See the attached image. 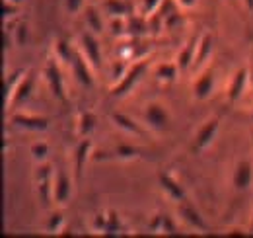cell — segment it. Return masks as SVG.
<instances>
[{
	"instance_id": "6da1fadb",
	"label": "cell",
	"mask_w": 253,
	"mask_h": 238,
	"mask_svg": "<svg viewBox=\"0 0 253 238\" xmlns=\"http://www.w3.org/2000/svg\"><path fill=\"white\" fill-rule=\"evenodd\" d=\"M43 76L47 80V86L51 90V94L64 102L66 100V84H64L63 72H61V62L57 60V57H51L47 59L45 66H43Z\"/></svg>"
},
{
	"instance_id": "7a4b0ae2",
	"label": "cell",
	"mask_w": 253,
	"mask_h": 238,
	"mask_svg": "<svg viewBox=\"0 0 253 238\" xmlns=\"http://www.w3.org/2000/svg\"><path fill=\"white\" fill-rule=\"evenodd\" d=\"M76 49L80 51V55L92 64V68L97 70L99 64H101V49H99V43L95 39V33L92 31H84L78 35V41H76Z\"/></svg>"
},
{
	"instance_id": "3957f363",
	"label": "cell",
	"mask_w": 253,
	"mask_h": 238,
	"mask_svg": "<svg viewBox=\"0 0 253 238\" xmlns=\"http://www.w3.org/2000/svg\"><path fill=\"white\" fill-rule=\"evenodd\" d=\"M146 70V62L144 60H138V62H134V64H130L128 68H126V72L111 86V94L113 96H125L130 92V88L140 80V76H142V72Z\"/></svg>"
},
{
	"instance_id": "277c9868",
	"label": "cell",
	"mask_w": 253,
	"mask_h": 238,
	"mask_svg": "<svg viewBox=\"0 0 253 238\" xmlns=\"http://www.w3.org/2000/svg\"><path fill=\"white\" fill-rule=\"evenodd\" d=\"M144 119H146L148 127L154 129V131H166V129L169 127V121H171L169 112H168L166 106L160 104V102H150V104L144 108Z\"/></svg>"
},
{
	"instance_id": "5b68a950",
	"label": "cell",
	"mask_w": 253,
	"mask_h": 238,
	"mask_svg": "<svg viewBox=\"0 0 253 238\" xmlns=\"http://www.w3.org/2000/svg\"><path fill=\"white\" fill-rule=\"evenodd\" d=\"M218 129H220V121L216 118H211L207 119L201 127H199V131L195 133V139H193V147L195 150H207L212 143H214V139H216V135H218Z\"/></svg>"
},
{
	"instance_id": "8992f818",
	"label": "cell",
	"mask_w": 253,
	"mask_h": 238,
	"mask_svg": "<svg viewBox=\"0 0 253 238\" xmlns=\"http://www.w3.org/2000/svg\"><path fill=\"white\" fill-rule=\"evenodd\" d=\"M70 70H72L74 78H76L82 86H94L95 70L92 68V64L80 55V51H78V49H76L74 57H72V60H70Z\"/></svg>"
},
{
	"instance_id": "52a82bcc",
	"label": "cell",
	"mask_w": 253,
	"mask_h": 238,
	"mask_svg": "<svg viewBox=\"0 0 253 238\" xmlns=\"http://www.w3.org/2000/svg\"><path fill=\"white\" fill-rule=\"evenodd\" d=\"M250 84H252L250 68H238V70L232 74L230 82H228V90H226L228 100H230V102H238V100L246 94V90H248Z\"/></svg>"
},
{
	"instance_id": "ba28073f",
	"label": "cell",
	"mask_w": 253,
	"mask_h": 238,
	"mask_svg": "<svg viewBox=\"0 0 253 238\" xmlns=\"http://www.w3.org/2000/svg\"><path fill=\"white\" fill-rule=\"evenodd\" d=\"M177 213H179L181 221H183V223H185L189 229L197 231V233H207V231H209L207 221L203 219V215H201L197 209L193 207L191 203H187V201L177 203Z\"/></svg>"
},
{
	"instance_id": "9c48e42d",
	"label": "cell",
	"mask_w": 253,
	"mask_h": 238,
	"mask_svg": "<svg viewBox=\"0 0 253 238\" xmlns=\"http://www.w3.org/2000/svg\"><path fill=\"white\" fill-rule=\"evenodd\" d=\"M72 197V179L68 178V174L59 170L55 172V178H53V201L64 205L68 203V199Z\"/></svg>"
},
{
	"instance_id": "30bf717a",
	"label": "cell",
	"mask_w": 253,
	"mask_h": 238,
	"mask_svg": "<svg viewBox=\"0 0 253 238\" xmlns=\"http://www.w3.org/2000/svg\"><path fill=\"white\" fill-rule=\"evenodd\" d=\"M160 187L164 189V193L175 201V203H181V201H187V195H185V187L181 185V181L171 176V174H160Z\"/></svg>"
},
{
	"instance_id": "8fae6325",
	"label": "cell",
	"mask_w": 253,
	"mask_h": 238,
	"mask_svg": "<svg viewBox=\"0 0 253 238\" xmlns=\"http://www.w3.org/2000/svg\"><path fill=\"white\" fill-rule=\"evenodd\" d=\"M232 183L238 191H248L253 185V164L250 160H240L234 168Z\"/></svg>"
},
{
	"instance_id": "7c38bea8",
	"label": "cell",
	"mask_w": 253,
	"mask_h": 238,
	"mask_svg": "<svg viewBox=\"0 0 253 238\" xmlns=\"http://www.w3.org/2000/svg\"><path fill=\"white\" fill-rule=\"evenodd\" d=\"M212 88H214V70L205 68V70H201V74L193 82V98L195 100H207L212 94Z\"/></svg>"
},
{
	"instance_id": "4fadbf2b",
	"label": "cell",
	"mask_w": 253,
	"mask_h": 238,
	"mask_svg": "<svg viewBox=\"0 0 253 238\" xmlns=\"http://www.w3.org/2000/svg\"><path fill=\"white\" fill-rule=\"evenodd\" d=\"M12 123L22 127V129H26V131H37V133L39 131H47V127H49L47 118H41V116H35V114H24V112L14 114Z\"/></svg>"
},
{
	"instance_id": "5bb4252c",
	"label": "cell",
	"mask_w": 253,
	"mask_h": 238,
	"mask_svg": "<svg viewBox=\"0 0 253 238\" xmlns=\"http://www.w3.org/2000/svg\"><path fill=\"white\" fill-rule=\"evenodd\" d=\"M111 121H113V125H115L117 129L125 131V133H128V135H136V137H142V135H144L142 127H140L134 119H130L128 116H125V114L113 112V114H111Z\"/></svg>"
},
{
	"instance_id": "9a60e30c",
	"label": "cell",
	"mask_w": 253,
	"mask_h": 238,
	"mask_svg": "<svg viewBox=\"0 0 253 238\" xmlns=\"http://www.w3.org/2000/svg\"><path fill=\"white\" fill-rule=\"evenodd\" d=\"M211 55H212V37L209 33H203L197 39V51H195L193 66H203Z\"/></svg>"
},
{
	"instance_id": "2e32d148",
	"label": "cell",
	"mask_w": 253,
	"mask_h": 238,
	"mask_svg": "<svg viewBox=\"0 0 253 238\" xmlns=\"http://www.w3.org/2000/svg\"><path fill=\"white\" fill-rule=\"evenodd\" d=\"M32 88H33V76L26 70L24 76H22V80L18 82V86L14 88V92L10 94V98H8L6 102H8V104H20V102H24V100L30 96Z\"/></svg>"
},
{
	"instance_id": "e0dca14e",
	"label": "cell",
	"mask_w": 253,
	"mask_h": 238,
	"mask_svg": "<svg viewBox=\"0 0 253 238\" xmlns=\"http://www.w3.org/2000/svg\"><path fill=\"white\" fill-rule=\"evenodd\" d=\"M197 39H199V37H193L189 41H185L183 47L179 49L177 59H175V62L179 64V68H189V66H193L195 51H197Z\"/></svg>"
},
{
	"instance_id": "ac0fdd59",
	"label": "cell",
	"mask_w": 253,
	"mask_h": 238,
	"mask_svg": "<svg viewBox=\"0 0 253 238\" xmlns=\"http://www.w3.org/2000/svg\"><path fill=\"white\" fill-rule=\"evenodd\" d=\"M177 72H179V64L177 62H160L158 66L154 68V76L158 78L160 82H173L177 78Z\"/></svg>"
},
{
	"instance_id": "d6986e66",
	"label": "cell",
	"mask_w": 253,
	"mask_h": 238,
	"mask_svg": "<svg viewBox=\"0 0 253 238\" xmlns=\"http://www.w3.org/2000/svg\"><path fill=\"white\" fill-rule=\"evenodd\" d=\"M84 20H86L88 31H92L95 35H99L103 31V18H101V14L97 12L95 6H86L84 8Z\"/></svg>"
},
{
	"instance_id": "ffe728a7",
	"label": "cell",
	"mask_w": 253,
	"mask_h": 238,
	"mask_svg": "<svg viewBox=\"0 0 253 238\" xmlns=\"http://www.w3.org/2000/svg\"><path fill=\"white\" fill-rule=\"evenodd\" d=\"M90 152H92V143H90V141H82V143L78 145V149L74 152V170H76V176L82 174L84 164H86L88 158H90Z\"/></svg>"
},
{
	"instance_id": "44dd1931",
	"label": "cell",
	"mask_w": 253,
	"mask_h": 238,
	"mask_svg": "<svg viewBox=\"0 0 253 238\" xmlns=\"http://www.w3.org/2000/svg\"><path fill=\"white\" fill-rule=\"evenodd\" d=\"M95 127V114L94 112H82L76 118V133L80 137H88Z\"/></svg>"
},
{
	"instance_id": "7402d4cb",
	"label": "cell",
	"mask_w": 253,
	"mask_h": 238,
	"mask_svg": "<svg viewBox=\"0 0 253 238\" xmlns=\"http://www.w3.org/2000/svg\"><path fill=\"white\" fill-rule=\"evenodd\" d=\"M53 51H55V57H57L59 62H68L70 64V60H72L74 53H76V47H72L66 39H57Z\"/></svg>"
},
{
	"instance_id": "603a6c76",
	"label": "cell",
	"mask_w": 253,
	"mask_h": 238,
	"mask_svg": "<svg viewBox=\"0 0 253 238\" xmlns=\"http://www.w3.org/2000/svg\"><path fill=\"white\" fill-rule=\"evenodd\" d=\"M103 10L109 18H121V16H126V2L125 0H103Z\"/></svg>"
},
{
	"instance_id": "cb8c5ba5",
	"label": "cell",
	"mask_w": 253,
	"mask_h": 238,
	"mask_svg": "<svg viewBox=\"0 0 253 238\" xmlns=\"http://www.w3.org/2000/svg\"><path fill=\"white\" fill-rule=\"evenodd\" d=\"M12 31H14V43L18 47H26L30 41V26L26 22H18Z\"/></svg>"
},
{
	"instance_id": "d4e9b609",
	"label": "cell",
	"mask_w": 253,
	"mask_h": 238,
	"mask_svg": "<svg viewBox=\"0 0 253 238\" xmlns=\"http://www.w3.org/2000/svg\"><path fill=\"white\" fill-rule=\"evenodd\" d=\"M47 233H51V235H61L64 229V217L61 211H55V213H51V217H49V221H47Z\"/></svg>"
},
{
	"instance_id": "484cf974",
	"label": "cell",
	"mask_w": 253,
	"mask_h": 238,
	"mask_svg": "<svg viewBox=\"0 0 253 238\" xmlns=\"http://www.w3.org/2000/svg\"><path fill=\"white\" fill-rule=\"evenodd\" d=\"M121 233H123L121 217L115 211H107V229H105V235H121Z\"/></svg>"
},
{
	"instance_id": "4316f807",
	"label": "cell",
	"mask_w": 253,
	"mask_h": 238,
	"mask_svg": "<svg viewBox=\"0 0 253 238\" xmlns=\"http://www.w3.org/2000/svg\"><path fill=\"white\" fill-rule=\"evenodd\" d=\"M32 158L37 162V164H41V162H45L47 160V156H49V145L45 143V141H37V143H33L32 149Z\"/></svg>"
},
{
	"instance_id": "83f0119b",
	"label": "cell",
	"mask_w": 253,
	"mask_h": 238,
	"mask_svg": "<svg viewBox=\"0 0 253 238\" xmlns=\"http://www.w3.org/2000/svg\"><path fill=\"white\" fill-rule=\"evenodd\" d=\"M162 2H164V0H142V2H140V12L150 18V16H154V14L158 12Z\"/></svg>"
},
{
	"instance_id": "f1b7e54d",
	"label": "cell",
	"mask_w": 253,
	"mask_h": 238,
	"mask_svg": "<svg viewBox=\"0 0 253 238\" xmlns=\"http://www.w3.org/2000/svg\"><path fill=\"white\" fill-rule=\"evenodd\" d=\"M105 229H107V213H97L92 219V231L99 233V235H105Z\"/></svg>"
},
{
	"instance_id": "f546056e",
	"label": "cell",
	"mask_w": 253,
	"mask_h": 238,
	"mask_svg": "<svg viewBox=\"0 0 253 238\" xmlns=\"http://www.w3.org/2000/svg\"><path fill=\"white\" fill-rule=\"evenodd\" d=\"M177 233H179V229H177L175 221H173L169 215H164V219H162V231H160V235H177Z\"/></svg>"
},
{
	"instance_id": "4dcf8cb0",
	"label": "cell",
	"mask_w": 253,
	"mask_h": 238,
	"mask_svg": "<svg viewBox=\"0 0 253 238\" xmlns=\"http://www.w3.org/2000/svg\"><path fill=\"white\" fill-rule=\"evenodd\" d=\"M84 8H86V0H64V10L72 16L84 12Z\"/></svg>"
},
{
	"instance_id": "1f68e13d",
	"label": "cell",
	"mask_w": 253,
	"mask_h": 238,
	"mask_svg": "<svg viewBox=\"0 0 253 238\" xmlns=\"http://www.w3.org/2000/svg\"><path fill=\"white\" fill-rule=\"evenodd\" d=\"M115 154L121 158V160H130V158H134L138 152L134 147H130V145H119L117 149H115Z\"/></svg>"
},
{
	"instance_id": "d6a6232c",
	"label": "cell",
	"mask_w": 253,
	"mask_h": 238,
	"mask_svg": "<svg viewBox=\"0 0 253 238\" xmlns=\"http://www.w3.org/2000/svg\"><path fill=\"white\" fill-rule=\"evenodd\" d=\"M18 12H20V6H18L16 2H8V0H4V4H2V14H4V20L14 18Z\"/></svg>"
},
{
	"instance_id": "836d02e7",
	"label": "cell",
	"mask_w": 253,
	"mask_h": 238,
	"mask_svg": "<svg viewBox=\"0 0 253 238\" xmlns=\"http://www.w3.org/2000/svg\"><path fill=\"white\" fill-rule=\"evenodd\" d=\"M162 219H164V215H154L152 217V221H150V225H148V229H150V233H158L162 231Z\"/></svg>"
},
{
	"instance_id": "e575fe53",
	"label": "cell",
	"mask_w": 253,
	"mask_h": 238,
	"mask_svg": "<svg viewBox=\"0 0 253 238\" xmlns=\"http://www.w3.org/2000/svg\"><path fill=\"white\" fill-rule=\"evenodd\" d=\"M175 6H179L181 10H193L197 6V0H173Z\"/></svg>"
},
{
	"instance_id": "d590c367",
	"label": "cell",
	"mask_w": 253,
	"mask_h": 238,
	"mask_svg": "<svg viewBox=\"0 0 253 238\" xmlns=\"http://www.w3.org/2000/svg\"><path fill=\"white\" fill-rule=\"evenodd\" d=\"M244 4L248 6V10H252L253 12V0H244Z\"/></svg>"
},
{
	"instance_id": "8d00e7d4",
	"label": "cell",
	"mask_w": 253,
	"mask_h": 238,
	"mask_svg": "<svg viewBox=\"0 0 253 238\" xmlns=\"http://www.w3.org/2000/svg\"><path fill=\"white\" fill-rule=\"evenodd\" d=\"M250 78H252V84H253V68L250 70Z\"/></svg>"
},
{
	"instance_id": "74e56055",
	"label": "cell",
	"mask_w": 253,
	"mask_h": 238,
	"mask_svg": "<svg viewBox=\"0 0 253 238\" xmlns=\"http://www.w3.org/2000/svg\"><path fill=\"white\" fill-rule=\"evenodd\" d=\"M8 2H16V4H20V2H22V0H8Z\"/></svg>"
},
{
	"instance_id": "f35d334b",
	"label": "cell",
	"mask_w": 253,
	"mask_h": 238,
	"mask_svg": "<svg viewBox=\"0 0 253 238\" xmlns=\"http://www.w3.org/2000/svg\"><path fill=\"white\" fill-rule=\"evenodd\" d=\"M252 233H253V219H252Z\"/></svg>"
},
{
	"instance_id": "ab89813d",
	"label": "cell",
	"mask_w": 253,
	"mask_h": 238,
	"mask_svg": "<svg viewBox=\"0 0 253 238\" xmlns=\"http://www.w3.org/2000/svg\"><path fill=\"white\" fill-rule=\"evenodd\" d=\"M252 141H253V131H252Z\"/></svg>"
},
{
	"instance_id": "60d3db41",
	"label": "cell",
	"mask_w": 253,
	"mask_h": 238,
	"mask_svg": "<svg viewBox=\"0 0 253 238\" xmlns=\"http://www.w3.org/2000/svg\"><path fill=\"white\" fill-rule=\"evenodd\" d=\"M252 116H253V114H252Z\"/></svg>"
}]
</instances>
